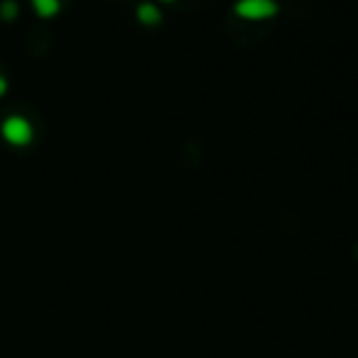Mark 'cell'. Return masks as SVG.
Returning a JSON list of instances; mask_svg holds the SVG:
<instances>
[{"mask_svg": "<svg viewBox=\"0 0 358 358\" xmlns=\"http://www.w3.org/2000/svg\"><path fill=\"white\" fill-rule=\"evenodd\" d=\"M0 134H3V139L8 144L24 146L32 142L34 129L27 117H22V115H10V117H5L3 124H0Z\"/></svg>", "mask_w": 358, "mask_h": 358, "instance_id": "cell-1", "label": "cell"}, {"mask_svg": "<svg viewBox=\"0 0 358 358\" xmlns=\"http://www.w3.org/2000/svg\"><path fill=\"white\" fill-rule=\"evenodd\" d=\"M234 10L244 20H264L278 13V3L275 0H236Z\"/></svg>", "mask_w": 358, "mask_h": 358, "instance_id": "cell-2", "label": "cell"}, {"mask_svg": "<svg viewBox=\"0 0 358 358\" xmlns=\"http://www.w3.org/2000/svg\"><path fill=\"white\" fill-rule=\"evenodd\" d=\"M39 17H54L62 10V0H32Z\"/></svg>", "mask_w": 358, "mask_h": 358, "instance_id": "cell-4", "label": "cell"}, {"mask_svg": "<svg viewBox=\"0 0 358 358\" xmlns=\"http://www.w3.org/2000/svg\"><path fill=\"white\" fill-rule=\"evenodd\" d=\"M5 93H8V78H5V76L0 73V98H3Z\"/></svg>", "mask_w": 358, "mask_h": 358, "instance_id": "cell-6", "label": "cell"}, {"mask_svg": "<svg viewBox=\"0 0 358 358\" xmlns=\"http://www.w3.org/2000/svg\"><path fill=\"white\" fill-rule=\"evenodd\" d=\"M137 20L144 24H156L161 22V10L154 3H139L137 5Z\"/></svg>", "mask_w": 358, "mask_h": 358, "instance_id": "cell-3", "label": "cell"}, {"mask_svg": "<svg viewBox=\"0 0 358 358\" xmlns=\"http://www.w3.org/2000/svg\"><path fill=\"white\" fill-rule=\"evenodd\" d=\"M17 3H15V0H3V3H0V17L3 20H15L17 17Z\"/></svg>", "mask_w": 358, "mask_h": 358, "instance_id": "cell-5", "label": "cell"}]
</instances>
